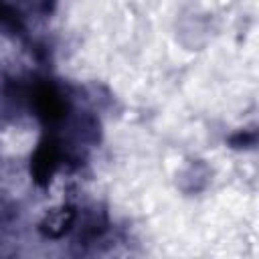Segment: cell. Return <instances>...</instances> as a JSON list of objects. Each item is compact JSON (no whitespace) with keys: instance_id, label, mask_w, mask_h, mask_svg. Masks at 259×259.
Wrapping results in <instances>:
<instances>
[{"instance_id":"obj_1","label":"cell","mask_w":259,"mask_h":259,"mask_svg":"<svg viewBox=\"0 0 259 259\" xmlns=\"http://www.w3.org/2000/svg\"><path fill=\"white\" fill-rule=\"evenodd\" d=\"M57 160H59V156H57L55 146L53 144H42L36 150L34 158H32V174H34V178L38 182H47L49 176L53 174L55 166H57Z\"/></svg>"},{"instance_id":"obj_2","label":"cell","mask_w":259,"mask_h":259,"mask_svg":"<svg viewBox=\"0 0 259 259\" xmlns=\"http://www.w3.org/2000/svg\"><path fill=\"white\" fill-rule=\"evenodd\" d=\"M71 221H73V212L69 208H61V210H57V212L47 217V221L42 223V231L49 237H59L69 229Z\"/></svg>"},{"instance_id":"obj_3","label":"cell","mask_w":259,"mask_h":259,"mask_svg":"<svg viewBox=\"0 0 259 259\" xmlns=\"http://www.w3.org/2000/svg\"><path fill=\"white\" fill-rule=\"evenodd\" d=\"M38 111L40 115H45L47 119H57L61 117V111H63V101L61 97L51 91V89H42L38 93Z\"/></svg>"},{"instance_id":"obj_4","label":"cell","mask_w":259,"mask_h":259,"mask_svg":"<svg viewBox=\"0 0 259 259\" xmlns=\"http://www.w3.org/2000/svg\"><path fill=\"white\" fill-rule=\"evenodd\" d=\"M6 18V10H4V6L0 4V20H4Z\"/></svg>"}]
</instances>
